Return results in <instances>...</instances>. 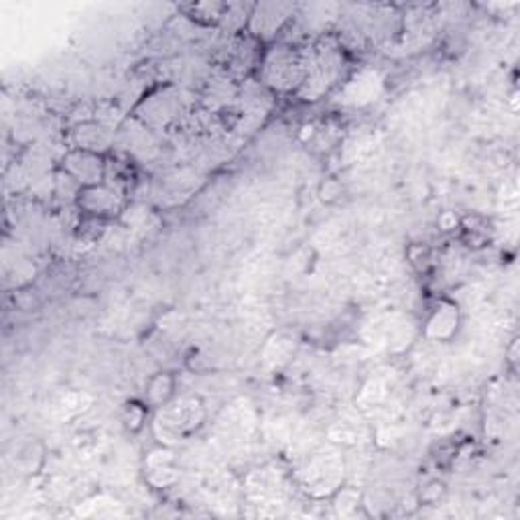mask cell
I'll list each match as a JSON object with an SVG mask.
<instances>
[{
    "label": "cell",
    "mask_w": 520,
    "mask_h": 520,
    "mask_svg": "<svg viewBox=\"0 0 520 520\" xmlns=\"http://www.w3.org/2000/svg\"><path fill=\"white\" fill-rule=\"evenodd\" d=\"M112 144V135L110 130L98 125V122H81L73 130V149H84L92 153H100L108 149Z\"/></svg>",
    "instance_id": "52a82bcc"
},
{
    "label": "cell",
    "mask_w": 520,
    "mask_h": 520,
    "mask_svg": "<svg viewBox=\"0 0 520 520\" xmlns=\"http://www.w3.org/2000/svg\"><path fill=\"white\" fill-rule=\"evenodd\" d=\"M341 478H344V463H341L339 455L336 453L317 455L307 468V486L320 496L336 494Z\"/></svg>",
    "instance_id": "277c9868"
},
{
    "label": "cell",
    "mask_w": 520,
    "mask_h": 520,
    "mask_svg": "<svg viewBox=\"0 0 520 520\" xmlns=\"http://www.w3.org/2000/svg\"><path fill=\"white\" fill-rule=\"evenodd\" d=\"M175 395V378L169 372L154 374L146 385V401L153 406L167 404Z\"/></svg>",
    "instance_id": "9c48e42d"
},
{
    "label": "cell",
    "mask_w": 520,
    "mask_h": 520,
    "mask_svg": "<svg viewBox=\"0 0 520 520\" xmlns=\"http://www.w3.org/2000/svg\"><path fill=\"white\" fill-rule=\"evenodd\" d=\"M460 323L458 307L453 303H441L427 321V338L431 339H450Z\"/></svg>",
    "instance_id": "ba28073f"
},
{
    "label": "cell",
    "mask_w": 520,
    "mask_h": 520,
    "mask_svg": "<svg viewBox=\"0 0 520 520\" xmlns=\"http://www.w3.org/2000/svg\"><path fill=\"white\" fill-rule=\"evenodd\" d=\"M307 68L301 57L287 47L273 49L265 61V81L276 89H291L303 86Z\"/></svg>",
    "instance_id": "7a4b0ae2"
},
{
    "label": "cell",
    "mask_w": 520,
    "mask_h": 520,
    "mask_svg": "<svg viewBox=\"0 0 520 520\" xmlns=\"http://www.w3.org/2000/svg\"><path fill=\"white\" fill-rule=\"evenodd\" d=\"M76 201L81 211H86L89 216L112 214V211L118 208L116 193L104 183L94 187H81L79 193L76 195Z\"/></svg>",
    "instance_id": "8992f818"
},
{
    "label": "cell",
    "mask_w": 520,
    "mask_h": 520,
    "mask_svg": "<svg viewBox=\"0 0 520 520\" xmlns=\"http://www.w3.org/2000/svg\"><path fill=\"white\" fill-rule=\"evenodd\" d=\"M203 421V404L198 396H183L177 401H171L161 406V411L154 419V435L161 443L181 441L200 427Z\"/></svg>",
    "instance_id": "6da1fadb"
},
{
    "label": "cell",
    "mask_w": 520,
    "mask_h": 520,
    "mask_svg": "<svg viewBox=\"0 0 520 520\" xmlns=\"http://www.w3.org/2000/svg\"><path fill=\"white\" fill-rule=\"evenodd\" d=\"M336 508L339 510V515H352L354 510L360 508V494L352 488H338L336 490Z\"/></svg>",
    "instance_id": "8fae6325"
},
{
    "label": "cell",
    "mask_w": 520,
    "mask_h": 520,
    "mask_svg": "<svg viewBox=\"0 0 520 520\" xmlns=\"http://www.w3.org/2000/svg\"><path fill=\"white\" fill-rule=\"evenodd\" d=\"M63 173H68L79 187L102 185L106 177L104 154L71 149L63 159Z\"/></svg>",
    "instance_id": "3957f363"
},
{
    "label": "cell",
    "mask_w": 520,
    "mask_h": 520,
    "mask_svg": "<svg viewBox=\"0 0 520 520\" xmlns=\"http://www.w3.org/2000/svg\"><path fill=\"white\" fill-rule=\"evenodd\" d=\"M291 11V5H258L255 13L250 14V31L258 37H273L283 27V23L289 19Z\"/></svg>",
    "instance_id": "5b68a950"
},
{
    "label": "cell",
    "mask_w": 520,
    "mask_h": 520,
    "mask_svg": "<svg viewBox=\"0 0 520 520\" xmlns=\"http://www.w3.org/2000/svg\"><path fill=\"white\" fill-rule=\"evenodd\" d=\"M374 86H378V79H376V76H374V73H370V76H362L360 79L352 81V84H349L344 92V102L364 104V102L372 100V98L376 96V88Z\"/></svg>",
    "instance_id": "30bf717a"
}]
</instances>
